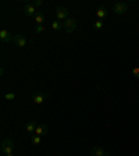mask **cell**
<instances>
[{"instance_id":"cell-1","label":"cell","mask_w":139,"mask_h":156,"mask_svg":"<svg viewBox=\"0 0 139 156\" xmlns=\"http://www.w3.org/2000/svg\"><path fill=\"white\" fill-rule=\"evenodd\" d=\"M2 152L3 155H9V153H13L14 152V141L11 138H4L2 141Z\"/></svg>"},{"instance_id":"cell-2","label":"cell","mask_w":139,"mask_h":156,"mask_svg":"<svg viewBox=\"0 0 139 156\" xmlns=\"http://www.w3.org/2000/svg\"><path fill=\"white\" fill-rule=\"evenodd\" d=\"M111 11H113L116 16H123L128 11V4L123 3V2H118V3H114L111 7Z\"/></svg>"},{"instance_id":"cell-3","label":"cell","mask_w":139,"mask_h":156,"mask_svg":"<svg viewBox=\"0 0 139 156\" xmlns=\"http://www.w3.org/2000/svg\"><path fill=\"white\" fill-rule=\"evenodd\" d=\"M64 23V31L67 34H71L75 31V28H77V21H75L74 18H71V17H68L65 21H63Z\"/></svg>"},{"instance_id":"cell-4","label":"cell","mask_w":139,"mask_h":156,"mask_svg":"<svg viewBox=\"0 0 139 156\" xmlns=\"http://www.w3.org/2000/svg\"><path fill=\"white\" fill-rule=\"evenodd\" d=\"M56 17H57L58 21H65L68 18V10L65 7L57 6L56 7Z\"/></svg>"},{"instance_id":"cell-5","label":"cell","mask_w":139,"mask_h":156,"mask_svg":"<svg viewBox=\"0 0 139 156\" xmlns=\"http://www.w3.org/2000/svg\"><path fill=\"white\" fill-rule=\"evenodd\" d=\"M23 11H24V14H25L26 17H35L36 16V7L33 6L32 3H25L24 4V7H23Z\"/></svg>"},{"instance_id":"cell-6","label":"cell","mask_w":139,"mask_h":156,"mask_svg":"<svg viewBox=\"0 0 139 156\" xmlns=\"http://www.w3.org/2000/svg\"><path fill=\"white\" fill-rule=\"evenodd\" d=\"M47 96H49L47 92H35V94L31 96V99H32V101L35 102L36 105H42Z\"/></svg>"},{"instance_id":"cell-7","label":"cell","mask_w":139,"mask_h":156,"mask_svg":"<svg viewBox=\"0 0 139 156\" xmlns=\"http://www.w3.org/2000/svg\"><path fill=\"white\" fill-rule=\"evenodd\" d=\"M13 42L17 48H25L26 46V38L23 35V34H17V35H14Z\"/></svg>"},{"instance_id":"cell-8","label":"cell","mask_w":139,"mask_h":156,"mask_svg":"<svg viewBox=\"0 0 139 156\" xmlns=\"http://www.w3.org/2000/svg\"><path fill=\"white\" fill-rule=\"evenodd\" d=\"M13 38H14V36L11 35V32H10V31H7V29L3 28L2 31H0V41H2L3 43H10L11 41H13Z\"/></svg>"},{"instance_id":"cell-9","label":"cell","mask_w":139,"mask_h":156,"mask_svg":"<svg viewBox=\"0 0 139 156\" xmlns=\"http://www.w3.org/2000/svg\"><path fill=\"white\" fill-rule=\"evenodd\" d=\"M91 156H110V153L106 152V151L102 148V146L95 145L91 149Z\"/></svg>"},{"instance_id":"cell-10","label":"cell","mask_w":139,"mask_h":156,"mask_svg":"<svg viewBox=\"0 0 139 156\" xmlns=\"http://www.w3.org/2000/svg\"><path fill=\"white\" fill-rule=\"evenodd\" d=\"M47 133H49V127L46 126V124H39L38 128H36V131H35L36 135H40V136L46 135Z\"/></svg>"},{"instance_id":"cell-11","label":"cell","mask_w":139,"mask_h":156,"mask_svg":"<svg viewBox=\"0 0 139 156\" xmlns=\"http://www.w3.org/2000/svg\"><path fill=\"white\" fill-rule=\"evenodd\" d=\"M38 126L39 124L36 123V121H29L28 124H26V131H28L29 134H35V131H36V128H38Z\"/></svg>"},{"instance_id":"cell-12","label":"cell","mask_w":139,"mask_h":156,"mask_svg":"<svg viewBox=\"0 0 139 156\" xmlns=\"http://www.w3.org/2000/svg\"><path fill=\"white\" fill-rule=\"evenodd\" d=\"M52 29L53 31H63V29H64V23L56 20V21H53L52 23Z\"/></svg>"},{"instance_id":"cell-13","label":"cell","mask_w":139,"mask_h":156,"mask_svg":"<svg viewBox=\"0 0 139 156\" xmlns=\"http://www.w3.org/2000/svg\"><path fill=\"white\" fill-rule=\"evenodd\" d=\"M35 23H36V25H43V23H45V14L38 11L35 16Z\"/></svg>"},{"instance_id":"cell-14","label":"cell","mask_w":139,"mask_h":156,"mask_svg":"<svg viewBox=\"0 0 139 156\" xmlns=\"http://www.w3.org/2000/svg\"><path fill=\"white\" fill-rule=\"evenodd\" d=\"M96 14H97V18H99V20L104 18V17H106V14H107V9L104 6L99 7V9H97V11H96Z\"/></svg>"},{"instance_id":"cell-15","label":"cell","mask_w":139,"mask_h":156,"mask_svg":"<svg viewBox=\"0 0 139 156\" xmlns=\"http://www.w3.org/2000/svg\"><path fill=\"white\" fill-rule=\"evenodd\" d=\"M31 140H32V142L35 144V145H39V144H40V141H42V136L36 135V134H32V135H31Z\"/></svg>"},{"instance_id":"cell-16","label":"cell","mask_w":139,"mask_h":156,"mask_svg":"<svg viewBox=\"0 0 139 156\" xmlns=\"http://www.w3.org/2000/svg\"><path fill=\"white\" fill-rule=\"evenodd\" d=\"M4 99H6V101H13V99H16V94H13V92L4 94Z\"/></svg>"},{"instance_id":"cell-17","label":"cell","mask_w":139,"mask_h":156,"mask_svg":"<svg viewBox=\"0 0 139 156\" xmlns=\"http://www.w3.org/2000/svg\"><path fill=\"white\" fill-rule=\"evenodd\" d=\"M102 27H103V21H102V20H97L96 23H93V28L95 29H100Z\"/></svg>"},{"instance_id":"cell-18","label":"cell","mask_w":139,"mask_h":156,"mask_svg":"<svg viewBox=\"0 0 139 156\" xmlns=\"http://www.w3.org/2000/svg\"><path fill=\"white\" fill-rule=\"evenodd\" d=\"M35 32L36 34H43L45 32V27L43 25H36L35 27Z\"/></svg>"},{"instance_id":"cell-19","label":"cell","mask_w":139,"mask_h":156,"mask_svg":"<svg viewBox=\"0 0 139 156\" xmlns=\"http://www.w3.org/2000/svg\"><path fill=\"white\" fill-rule=\"evenodd\" d=\"M31 3H32L35 7H40V6H43V0H32Z\"/></svg>"},{"instance_id":"cell-20","label":"cell","mask_w":139,"mask_h":156,"mask_svg":"<svg viewBox=\"0 0 139 156\" xmlns=\"http://www.w3.org/2000/svg\"><path fill=\"white\" fill-rule=\"evenodd\" d=\"M132 74L135 78H139V67H134L132 68Z\"/></svg>"},{"instance_id":"cell-21","label":"cell","mask_w":139,"mask_h":156,"mask_svg":"<svg viewBox=\"0 0 139 156\" xmlns=\"http://www.w3.org/2000/svg\"><path fill=\"white\" fill-rule=\"evenodd\" d=\"M4 156H14V153H9V155H4Z\"/></svg>"},{"instance_id":"cell-22","label":"cell","mask_w":139,"mask_h":156,"mask_svg":"<svg viewBox=\"0 0 139 156\" xmlns=\"http://www.w3.org/2000/svg\"><path fill=\"white\" fill-rule=\"evenodd\" d=\"M61 156H64V155H61Z\"/></svg>"}]
</instances>
